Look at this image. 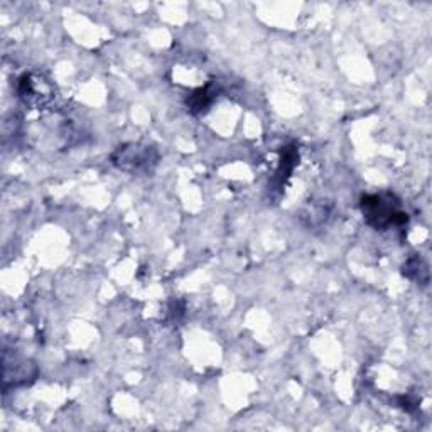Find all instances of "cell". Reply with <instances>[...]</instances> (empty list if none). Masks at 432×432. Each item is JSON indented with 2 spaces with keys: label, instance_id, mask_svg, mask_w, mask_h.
I'll return each instance as SVG.
<instances>
[{
  "label": "cell",
  "instance_id": "7a4b0ae2",
  "mask_svg": "<svg viewBox=\"0 0 432 432\" xmlns=\"http://www.w3.org/2000/svg\"><path fill=\"white\" fill-rule=\"evenodd\" d=\"M110 161L123 173L144 174L151 173L159 162V152L151 144L128 142L117 147L110 156Z\"/></svg>",
  "mask_w": 432,
  "mask_h": 432
},
{
  "label": "cell",
  "instance_id": "8992f818",
  "mask_svg": "<svg viewBox=\"0 0 432 432\" xmlns=\"http://www.w3.org/2000/svg\"><path fill=\"white\" fill-rule=\"evenodd\" d=\"M297 159H299V154H297L296 147H292V145H289V147H284V151H282L280 164L276 171L277 186L282 187L285 185V181H288V179L290 178V174H292L294 168H296Z\"/></svg>",
  "mask_w": 432,
  "mask_h": 432
},
{
  "label": "cell",
  "instance_id": "6da1fadb",
  "mask_svg": "<svg viewBox=\"0 0 432 432\" xmlns=\"http://www.w3.org/2000/svg\"><path fill=\"white\" fill-rule=\"evenodd\" d=\"M360 208L366 223L380 232L404 226L409 221V215L402 208L400 199L390 191L365 195L362 198Z\"/></svg>",
  "mask_w": 432,
  "mask_h": 432
},
{
  "label": "cell",
  "instance_id": "277c9868",
  "mask_svg": "<svg viewBox=\"0 0 432 432\" xmlns=\"http://www.w3.org/2000/svg\"><path fill=\"white\" fill-rule=\"evenodd\" d=\"M216 95H218L216 85L208 83L206 87H201L191 93L190 98H187V109H190L192 113L204 112V110L209 109L213 101H215Z\"/></svg>",
  "mask_w": 432,
  "mask_h": 432
},
{
  "label": "cell",
  "instance_id": "52a82bcc",
  "mask_svg": "<svg viewBox=\"0 0 432 432\" xmlns=\"http://www.w3.org/2000/svg\"><path fill=\"white\" fill-rule=\"evenodd\" d=\"M328 215H329V211L323 206V204H312V206L307 208L306 211H302L301 218H302V221H306L309 226H318L326 221Z\"/></svg>",
  "mask_w": 432,
  "mask_h": 432
},
{
  "label": "cell",
  "instance_id": "3957f363",
  "mask_svg": "<svg viewBox=\"0 0 432 432\" xmlns=\"http://www.w3.org/2000/svg\"><path fill=\"white\" fill-rule=\"evenodd\" d=\"M19 98L25 105L41 109L54 100V88L39 73H25L19 78Z\"/></svg>",
  "mask_w": 432,
  "mask_h": 432
},
{
  "label": "cell",
  "instance_id": "5b68a950",
  "mask_svg": "<svg viewBox=\"0 0 432 432\" xmlns=\"http://www.w3.org/2000/svg\"><path fill=\"white\" fill-rule=\"evenodd\" d=\"M402 273L407 277L409 280L417 282V284L426 285L429 282V267L424 262L421 255H412L407 262L402 267Z\"/></svg>",
  "mask_w": 432,
  "mask_h": 432
}]
</instances>
